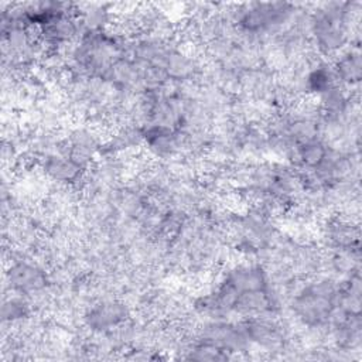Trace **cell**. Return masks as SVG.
<instances>
[{
	"instance_id": "6da1fadb",
	"label": "cell",
	"mask_w": 362,
	"mask_h": 362,
	"mask_svg": "<svg viewBox=\"0 0 362 362\" xmlns=\"http://www.w3.org/2000/svg\"><path fill=\"white\" fill-rule=\"evenodd\" d=\"M4 281V290L27 297L51 284L49 272L34 257L27 256H8Z\"/></svg>"
},
{
	"instance_id": "7a4b0ae2",
	"label": "cell",
	"mask_w": 362,
	"mask_h": 362,
	"mask_svg": "<svg viewBox=\"0 0 362 362\" xmlns=\"http://www.w3.org/2000/svg\"><path fill=\"white\" fill-rule=\"evenodd\" d=\"M132 317V305L123 298L92 303L82 314L81 325L93 334H105Z\"/></svg>"
},
{
	"instance_id": "3957f363",
	"label": "cell",
	"mask_w": 362,
	"mask_h": 362,
	"mask_svg": "<svg viewBox=\"0 0 362 362\" xmlns=\"http://www.w3.org/2000/svg\"><path fill=\"white\" fill-rule=\"evenodd\" d=\"M37 167L52 185L76 187L85 173V170L69 156L59 151L41 157L37 161Z\"/></svg>"
},
{
	"instance_id": "277c9868",
	"label": "cell",
	"mask_w": 362,
	"mask_h": 362,
	"mask_svg": "<svg viewBox=\"0 0 362 362\" xmlns=\"http://www.w3.org/2000/svg\"><path fill=\"white\" fill-rule=\"evenodd\" d=\"M337 82L348 89L358 86L362 75V59L359 45H349L334 57L331 62Z\"/></svg>"
},
{
	"instance_id": "5b68a950",
	"label": "cell",
	"mask_w": 362,
	"mask_h": 362,
	"mask_svg": "<svg viewBox=\"0 0 362 362\" xmlns=\"http://www.w3.org/2000/svg\"><path fill=\"white\" fill-rule=\"evenodd\" d=\"M272 313H280V310L276 308L266 288L243 291L235 298L232 305V314L240 317L242 320Z\"/></svg>"
}]
</instances>
